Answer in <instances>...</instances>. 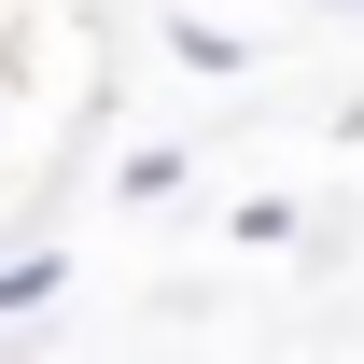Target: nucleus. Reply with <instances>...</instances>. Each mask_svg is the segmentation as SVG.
<instances>
[{
  "instance_id": "1",
  "label": "nucleus",
  "mask_w": 364,
  "mask_h": 364,
  "mask_svg": "<svg viewBox=\"0 0 364 364\" xmlns=\"http://www.w3.org/2000/svg\"><path fill=\"white\" fill-rule=\"evenodd\" d=\"M56 280H70V267H56V252H14V267H0V309H43Z\"/></svg>"
},
{
  "instance_id": "2",
  "label": "nucleus",
  "mask_w": 364,
  "mask_h": 364,
  "mask_svg": "<svg viewBox=\"0 0 364 364\" xmlns=\"http://www.w3.org/2000/svg\"><path fill=\"white\" fill-rule=\"evenodd\" d=\"M350 14H364V0H350Z\"/></svg>"
}]
</instances>
